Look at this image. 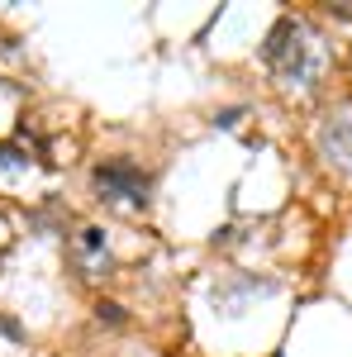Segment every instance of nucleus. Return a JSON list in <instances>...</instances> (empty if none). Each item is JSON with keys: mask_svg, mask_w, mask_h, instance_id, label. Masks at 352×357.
I'll return each mask as SVG.
<instances>
[{"mask_svg": "<svg viewBox=\"0 0 352 357\" xmlns=\"http://www.w3.org/2000/svg\"><path fill=\"white\" fill-rule=\"evenodd\" d=\"M267 62L286 86L305 91V86H314L324 77L328 48H324V38H319L314 29H305L300 20H281L267 38Z\"/></svg>", "mask_w": 352, "mask_h": 357, "instance_id": "f257e3e1", "label": "nucleus"}, {"mask_svg": "<svg viewBox=\"0 0 352 357\" xmlns=\"http://www.w3.org/2000/svg\"><path fill=\"white\" fill-rule=\"evenodd\" d=\"M95 191L105 195L109 205L129 210V205H143V191H148V176L129 162H105L95 167Z\"/></svg>", "mask_w": 352, "mask_h": 357, "instance_id": "f03ea898", "label": "nucleus"}, {"mask_svg": "<svg viewBox=\"0 0 352 357\" xmlns=\"http://www.w3.org/2000/svg\"><path fill=\"white\" fill-rule=\"evenodd\" d=\"M319 148H324V158L333 172H343L352 176V110H333L324 119V129H319Z\"/></svg>", "mask_w": 352, "mask_h": 357, "instance_id": "7ed1b4c3", "label": "nucleus"}, {"mask_svg": "<svg viewBox=\"0 0 352 357\" xmlns=\"http://www.w3.org/2000/svg\"><path fill=\"white\" fill-rule=\"evenodd\" d=\"M82 252H86V262H105V234L100 229H82Z\"/></svg>", "mask_w": 352, "mask_h": 357, "instance_id": "20e7f679", "label": "nucleus"}]
</instances>
